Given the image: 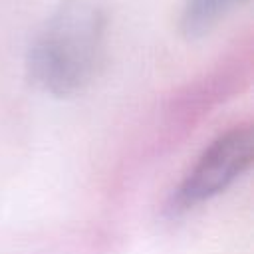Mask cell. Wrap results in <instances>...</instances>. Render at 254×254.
I'll return each instance as SVG.
<instances>
[{"label":"cell","mask_w":254,"mask_h":254,"mask_svg":"<svg viewBox=\"0 0 254 254\" xmlns=\"http://www.w3.org/2000/svg\"><path fill=\"white\" fill-rule=\"evenodd\" d=\"M240 2L244 0H187L181 14V30L185 38H202Z\"/></svg>","instance_id":"cell-3"},{"label":"cell","mask_w":254,"mask_h":254,"mask_svg":"<svg viewBox=\"0 0 254 254\" xmlns=\"http://www.w3.org/2000/svg\"><path fill=\"white\" fill-rule=\"evenodd\" d=\"M103 38L105 12L97 0H64L30 46L28 77L56 97L81 91L95 75Z\"/></svg>","instance_id":"cell-1"},{"label":"cell","mask_w":254,"mask_h":254,"mask_svg":"<svg viewBox=\"0 0 254 254\" xmlns=\"http://www.w3.org/2000/svg\"><path fill=\"white\" fill-rule=\"evenodd\" d=\"M254 139L250 127H234L220 135L200 155L173 194L171 210L192 208L226 190L252 163Z\"/></svg>","instance_id":"cell-2"}]
</instances>
